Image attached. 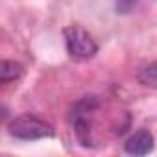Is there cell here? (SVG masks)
<instances>
[{
    "label": "cell",
    "mask_w": 157,
    "mask_h": 157,
    "mask_svg": "<svg viewBox=\"0 0 157 157\" xmlns=\"http://www.w3.org/2000/svg\"><path fill=\"white\" fill-rule=\"evenodd\" d=\"M98 105H100V102L96 96H83L82 100H78L72 105V109L68 113V122L83 146L91 144V126H93V117H94Z\"/></svg>",
    "instance_id": "7a4b0ae2"
},
{
    "label": "cell",
    "mask_w": 157,
    "mask_h": 157,
    "mask_svg": "<svg viewBox=\"0 0 157 157\" xmlns=\"http://www.w3.org/2000/svg\"><path fill=\"white\" fill-rule=\"evenodd\" d=\"M8 133L19 140H37L52 137L54 128L35 115H21L8 124Z\"/></svg>",
    "instance_id": "3957f363"
},
{
    "label": "cell",
    "mask_w": 157,
    "mask_h": 157,
    "mask_svg": "<svg viewBox=\"0 0 157 157\" xmlns=\"http://www.w3.org/2000/svg\"><path fill=\"white\" fill-rule=\"evenodd\" d=\"M155 146V139L151 135V131L148 129H139L135 133H131L126 142H124V151L129 155H148L153 151Z\"/></svg>",
    "instance_id": "277c9868"
},
{
    "label": "cell",
    "mask_w": 157,
    "mask_h": 157,
    "mask_svg": "<svg viewBox=\"0 0 157 157\" xmlns=\"http://www.w3.org/2000/svg\"><path fill=\"white\" fill-rule=\"evenodd\" d=\"M139 6V0H115V11L118 15H128Z\"/></svg>",
    "instance_id": "52a82bcc"
},
{
    "label": "cell",
    "mask_w": 157,
    "mask_h": 157,
    "mask_svg": "<svg viewBox=\"0 0 157 157\" xmlns=\"http://www.w3.org/2000/svg\"><path fill=\"white\" fill-rule=\"evenodd\" d=\"M63 39L67 52L76 61H87L98 54V44L94 37L80 24H70L63 28Z\"/></svg>",
    "instance_id": "6da1fadb"
},
{
    "label": "cell",
    "mask_w": 157,
    "mask_h": 157,
    "mask_svg": "<svg viewBox=\"0 0 157 157\" xmlns=\"http://www.w3.org/2000/svg\"><path fill=\"white\" fill-rule=\"evenodd\" d=\"M137 82L144 87L157 89V61H151L139 68L137 72Z\"/></svg>",
    "instance_id": "8992f818"
},
{
    "label": "cell",
    "mask_w": 157,
    "mask_h": 157,
    "mask_svg": "<svg viewBox=\"0 0 157 157\" xmlns=\"http://www.w3.org/2000/svg\"><path fill=\"white\" fill-rule=\"evenodd\" d=\"M22 74H24L22 63L13 61V59H2V63H0V82L4 85L11 82H19Z\"/></svg>",
    "instance_id": "5b68a950"
}]
</instances>
